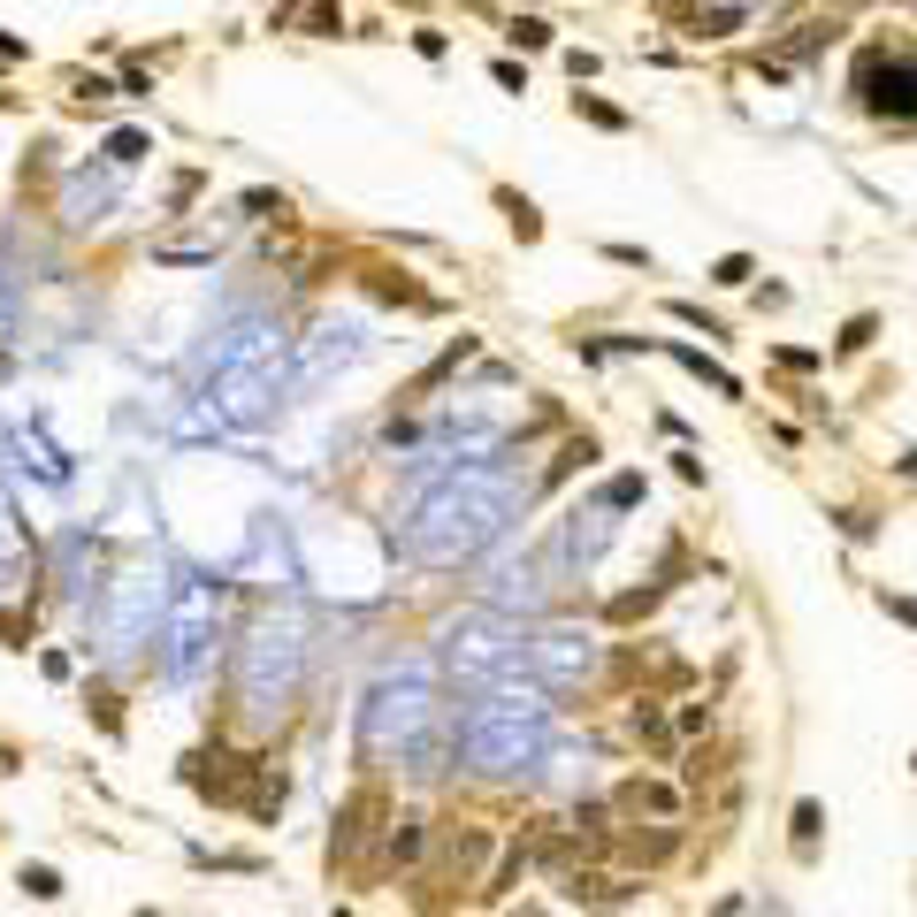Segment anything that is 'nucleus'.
<instances>
[{
    "instance_id": "2f4dec72",
    "label": "nucleus",
    "mask_w": 917,
    "mask_h": 917,
    "mask_svg": "<svg viewBox=\"0 0 917 917\" xmlns=\"http://www.w3.org/2000/svg\"><path fill=\"white\" fill-rule=\"evenodd\" d=\"M597 69H605V62H597V54H582V46H574V54H566V77H574V85H589V77H597Z\"/></svg>"
},
{
    "instance_id": "473e14b6",
    "label": "nucleus",
    "mask_w": 917,
    "mask_h": 917,
    "mask_svg": "<svg viewBox=\"0 0 917 917\" xmlns=\"http://www.w3.org/2000/svg\"><path fill=\"white\" fill-rule=\"evenodd\" d=\"M0 642H8V650H23V642H31V619H15V611H0Z\"/></svg>"
},
{
    "instance_id": "c85d7f7f",
    "label": "nucleus",
    "mask_w": 917,
    "mask_h": 917,
    "mask_svg": "<svg viewBox=\"0 0 917 917\" xmlns=\"http://www.w3.org/2000/svg\"><path fill=\"white\" fill-rule=\"evenodd\" d=\"M665 313H673V321H688V329H704V336H727V321H719V313H704V306H688V299H673Z\"/></svg>"
},
{
    "instance_id": "f8f14e48",
    "label": "nucleus",
    "mask_w": 917,
    "mask_h": 917,
    "mask_svg": "<svg viewBox=\"0 0 917 917\" xmlns=\"http://www.w3.org/2000/svg\"><path fill=\"white\" fill-rule=\"evenodd\" d=\"M681 849V826H619L611 833V857H627V864H665Z\"/></svg>"
},
{
    "instance_id": "20e7f679",
    "label": "nucleus",
    "mask_w": 917,
    "mask_h": 917,
    "mask_svg": "<svg viewBox=\"0 0 917 917\" xmlns=\"http://www.w3.org/2000/svg\"><path fill=\"white\" fill-rule=\"evenodd\" d=\"M857 100H864V115L910 123L917 115V62L910 54H887V46H864L857 54Z\"/></svg>"
},
{
    "instance_id": "9d476101",
    "label": "nucleus",
    "mask_w": 917,
    "mask_h": 917,
    "mask_svg": "<svg viewBox=\"0 0 917 917\" xmlns=\"http://www.w3.org/2000/svg\"><path fill=\"white\" fill-rule=\"evenodd\" d=\"M375 818H390V795H383V787H360V795H352V803L336 810V833H329V857H352V849H360L367 833H383Z\"/></svg>"
},
{
    "instance_id": "dca6fc26",
    "label": "nucleus",
    "mask_w": 917,
    "mask_h": 917,
    "mask_svg": "<svg viewBox=\"0 0 917 917\" xmlns=\"http://www.w3.org/2000/svg\"><path fill=\"white\" fill-rule=\"evenodd\" d=\"M673 360H681L688 375H704V383H711L719 398H742V375H727V367H719L711 352H696V344H673Z\"/></svg>"
},
{
    "instance_id": "9b49d317",
    "label": "nucleus",
    "mask_w": 917,
    "mask_h": 917,
    "mask_svg": "<svg viewBox=\"0 0 917 917\" xmlns=\"http://www.w3.org/2000/svg\"><path fill=\"white\" fill-rule=\"evenodd\" d=\"M429 818L421 810H390V826H383V864H398V872H421L429 864Z\"/></svg>"
},
{
    "instance_id": "f3484780",
    "label": "nucleus",
    "mask_w": 917,
    "mask_h": 917,
    "mask_svg": "<svg viewBox=\"0 0 917 917\" xmlns=\"http://www.w3.org/2000/svg\"><path fill=\"white\" fill-rule=\"evenodd\" d=\"M658 597H665L658 582H642V589H619V597L605 605V619H619V627H634V619H650V611H658Z\"/></svg>"
},
{
    "instance_id": "1a4fd4ad",
    "label": "nucleus",
    "mask_w": 917,
    "mask_h": 917,
    "mask_svg": "<svg viewBox=\"0 0 917 917\" xmlns=\"http://www.w3.org/2000/svg\"><path fill=\"white\" fill-rule=\"evenodd\" d=\"M611 543V512L605 505H574L566 520H559V535H551V559L559 566H597Z\"/></svg>"
},
{
    "instance_id": "aec40b11",
    "label": "nucleus",
    "mask_w": 917,
    "mask_h": 917,
    "mask_svg": "<svg viewBox=\"0 0 917 917\" xmlns=\"http://www.w3.org/2000/svg\"><path fill=\"white\" fill-rule=\"evenodd\" d=\"M574 115L597 123V131H627V108H611V100H597V92H574Z\"/></svg>"
},
{
    "instance_id": "423d86ee",
    "label": "nucleus",
    "mask_w": 917,
    "mask_h": 917,
    "mask_svg": "<svg viewBox=\"0 0 917 917\" xmlns=\"http://www.w3.org/2000/svg\"><path fill=\"white\" fill-rule=\"evenodd\" d=\"M611 810H619V826H681L688 818V787L665 780V772H627L611 787Z\"/></svg>"
},
{
    "instance_id": "ea45409f",
    "label": "nucleus",
    "mask_w": 917,
    "mask_h": 917,
    "mask_svg": "<svg viewBox=\"0 0 917 917\" xmlns=\"http://www.w3.org/2000/svg\"><path fill=\"white\" fill-rule=\"evenodd\" d=\"M15 54H23V38H15V31H0V62H15Z\"/></svg>"
},
{
    "instance_id": "ddd939ff",
    "label": "nucleus",
    "mask_w": 917,
    "mask_h": 917,
    "mask_svg": "<svg viewBox=\"0 0 917 917\" xmlns=\"http://www.w3.org/2000/svg\"><path fill=\"white\" fill-rule=\"evenodd\" d=\"M833 38H841V15H833V8H826V15H795V23L780 31V54H787V62H803V54L833 46Z\"/></svg>"
},
{
    "instance_id": "4be33fe9",
    "label": "nucleus",
    "mask_w": 917,
    "mask_h": 917,
    "mask_svg": "<svg viewBox=\"0 0 917 917\" xmlns=\"http://www.w3.org/2000/svg\"><path fill=\"white\" fill-rule=\"evenodd\" d=\"M872 336H880V313H857V321L833 336V352H841V360H857V352H872Z\"/></svg>"
},
{
    "instance_id": "5701e85b",
    "label": "nucleus",
    "mask_w": 917,
    "mask_h": 917,
    "mask_svg": "<svg viewBox=\"0 0 917 917\" xmlns=\"http://www.w3.org/2000/svg\"><path fill=\"white\" fill-rule=\"evenodd\" d=\"M750 276H758V261H750V253H727V261H711V284H719V291H742Z\"/></svg>"
},
{
    "instance_id": "6e6552de",
    "label": "nucleus",
    "mask_w": 917,
    "mask_h": 917,
    "mask_svg": "<svg viewBox=\"0 0 917 917\" xmlns=\"http://www.w3.org/2000/svg\"><path fill=\"white\" fill-rule=\"evenodd\" d=\"M559 895H566V903H589V910H619V903L642 895V872H611L597 857H582V864L559 872Z\"/></svg>"
},
{
    "instance_id": "7ed1b4c3",
    "label": "nucleus",
    "mask_w": 917,
    "mask_h": 917,
    "mask_svg": "<svg viewBox=\"0 0 917 917\" xmlns=\"http://www.w3.org/2000/svg\"><path fill=\"white\" fill-rule=\"evenodd\" d=\"M528 673H535L543 696H566V688H582V681L605 673V642L582 634V627H543V634L528 642Z\"/></svg>"
},
{
    "instance_id": "bb28decb",
    "label": "nucleus",
    "mask_w": 917,
    "mask_h": 917,
    "mask_svg": "<svg viewBox=\"0 0 917 917\" xmlns=\"http://www.w3.org/2000/svg\"><path fill=\"white\" fill-rule=\"evenodd\" d=\"M634 497H642V474H611V482H605V497H597V505H605V512H627Z\"/></svg>"
},
{
    "instance_id": "412c9836",
    "label": "nucleus",
    "mask_w": 917,
    "mask_h": 917,
    "mask_svg": "<svg viewBox=\"0 0 917 917\" xmlns=\"http://www.w3.org/2000/svg\"><path fill=\"white\" fill-rule=\"evenodd\" d=\"M505 38H512V46H520V54H543V46H551V38H559V31H551V23H543V15H512V31H505Z\"/></svg>"
},
{
    "instance_id": "72a5a7b5",
    "label": "nucleus",
    "mask_w": 917,
    "mask_h": 917,
    "mask_svg": "<svg viewBox=\"0 0 917 917\" xmlns=\"http://www.w3.org/2000/svg\"><path fill=\"white\" fill-rule=\"evenodd\" d=\"M123 92H131V100H146V92H153V77H146V62H123Z\"/></svg>"
},
{
    "instance_id": "6ab92c4d",
    "label": "nucleus",
    "mask_w": 917,
    "mask_h": 917,
    "mask_svg": "<svg viewBox=\"0 0 917 917\" xmlns=\"http://www.w3.org/2000/svg\"><path fill=\"white\" fill-rule=\"evenodd\" d=\"M787 833H795V857H818V833H826V810L803 795L795 803V818H787Z\"/></svg>"
},
{
    "instance_id": "f03ea898",
    "label": "nucleus",
    "mask_w": 917,
    "mask_h": 917,
    "mask_svg": "<svg viewBox=\"0 0 917 917\" xmlns=\"http://www.w3.org/2000/svg\"><path fill=\"white\" fill-rule=\"evenodd\" d=\"M458 750L482 780H512V772H535L551 758V696L543 688H520V696H482L466 719H458Z\"/></svg>"
},
{
    "instance_id": "c9c22d12",
    "label": "nucleus",
    "mask_w": 917,
    "mask_h": 917,
    "mask_svg": "<svg viewBox=\"0 0 917 917\" xmlns=\"http://www.w3.org/2000/svg\"><path fill=\"white\" fill-rule=\"evenodd\" d=\"M199 184H207V176H199V168H184V176H176V184H168V207H184V199H191V191H199Z\"/></svg>"
},
{
    "instance_id": "f257e3e1",
    "label": "nucleus",
    "mask_w": 917,
    "mask_h": 917,
    "mask_svg": "<svg viewBox=\"0 0 917 917\" xmlns=\"http://www.w3.org/2000/svg\"><path fill=\"white\" fill-rule=\"evenodd\" d=\"M528 497V474L512 482L505 466H466L458 482H444L429 505H421V528H413V559L429 566H458L474 551H489L512 520V505Z\"/></svg>"
},
{
    "instance_id": "4468645a",
    "label": "nucleus",
    "mask_w": 917,
    "mask_h": 917,
    "mask_svg": "<svg viewBox=\"0 0 917 917\" xmlns=\"http://www.w3.org/2000/svg\"><path fill=\"white\" fill-rule=\"evenodd\" d=\"M627 734H634V742H650L658 758L673 750V719H665V711H658L650 696H634V704H627Z\"/></svg>"
},
{
    "instance_id": "cd10ccee",
    "label": "nucleus",
    "mask_w": 917,
    "mask_h": 917,
    "mask_svg": "<svg viewBox=\"0 0 917 917\" xmlns=\"http://www.w3.org/2000/svg\"><path fill=\"white\" fill-rule=\"evenodd\" d=\"M245 214H261V222H291V199H284V191H245Z\"/></svg>"
},
{
    "instance_id": "39448f33",
    "label": "nucleus",
    "mask_w": 917,
    "mask_h": 917,
    "mask_svg": "<svg viewBox=\"0 0 917 917\" xmlns=\"http://www.w3.org/2000/svg\"><path fill=\"white\" fill-rule=\"evenodd\" d=\"M512 665H520V634H505L497 619L452 627V673L458 681H512Z\"/></svg>"
},
{
    "instance_id": "0eeeda50",
    "label": "nucleus",
    "mask_w": 917,
    "mask_h": 917,
    "mask_svg": "<svg viewBox=\"0 0 917 917\" xmlns=\"http://www.w3.org/2000/svg\"><path fill=\"white\" fill-rule=\"evenodd\" d=\"M429 849H437V864H444L437 887H482V872H489V857H497V833H489L482 818H452V826L429 833Z\"/></svg>"
},
{
    "instance_id": "58836bf2",
    "label": "nucleus",
    "mask_w": 917,
    "mask_h": 917,
    "mask_svg": "<svg viewBox=\"0 0 917 917\" xmlns=\"http://www.w3.org/2000/svg\"><path fill=\"white\" fill-rule=\"evenodd\" d=\"M880 605L895 611V619H903V627H917V597H880Z\"/></svg>"
},
{
    "instance_id": "4c0bfd02",
    "label": "nucleus",
    "mask_w": 917,
    "mask_h": 917,
    "mask_svg": "<svg viewBox=\"0 0 917 917\" xmlns=\"http://www.w3.org/2000/svg\"><path fill=\"white\" fill-rule=\"evenodd\" d=\"M108 153H115V161H146V139H139V131H123V139H115Z\"/></svg>"
},
{
    "instance_id": "7c9ffc66",
    "label": "nucleus",
    "mask_w": 917,
    "mask_h": 917,
    "mask_svg": "<svg viewBox=\"0 0 917 917\" xmlns=\"http://www.w3.org/2000/svg\"><path fill=\"white\" fill-rule=\"evenodd\" d=\"M92 719H100V727H108V734H123V704H115V696H108V688H100V696H92Z\"/></svg>"
},
{
    "instance_id": "a878e982",
    "label": "nucleus",
    "mask_w": 917,
    "mask_h": 917,
    "mask_svg": "<svg viewBox=\"0 0 917 917\" xmlns=\"http://www.w3.org/2000/svg\"><path fill=\"white\" fill-rule=\"evenodd\" d=\"M375 299H398V306H429V291H421V284H406V276H390V268H383V276H375Z\"/></svg>"
},
{
    "instance_id": "2eb2a0df",
    "label": "nucleus",
    "mask_w": 917,
    "mask_h": 917,
    "mask_svg": "<svg viewBox=\"0 0 917 917\" xmlns=\"http://www.w3.org/2000/svg\"><path fill=\"white\" fill-rule=\"evenodd\" d=\"M497 214L512 222V237H520V245H535V237H543V214H535V199H528V191L497 184Z\"/></svg>"
},
{
    "instance_id": "e433bc0d",
    "label": "nucleus",
    "mask_w": 917,
    "mask_h": 917,
    "mask_svg": "<svg viewBox=\"0 0 917 917\" xmlns=\"http://www.w3.org/2000/svg\"><path fill=\"white\" fill-rule=\"evenodd\" d=\"M780 367H795V375H810V367H818V352H803V344H780Z\"/></svg>"
},
{
    "instance_id": "393cba45",
    "label": "nucleus",
    "mask_w": 917,
    "mask_h": 917,
    "mask_svg": "<svg viewBox=\"0 0 917 917\" xmlns=\"http://www.w3.org/2000/svg\"><path fill=\"white\" fill-rule=\"evenodd\" d=\"M696 734H711V704H681L673 711V742H696Z\"/></svg>"
},
{
    "instance_id": "c756f323",
    "label": "nucleus",
    "mask_w": 917,
    "mask_h": 917,
    "mask_svg": "<svg viewBox=\"0 0 917 917\" xmlns=\"http://www.w3.org/2000/svg\"><path fill=\"white\" fill-rule=\"evenodd\" d=\"M23 887H31L38 903H54V895H62V872H54V864H23Z\"/></svg>"
},
{
    "instance_id": "f704fd0d",
    "label": "nucleus",
    "mask_w": 917,
    "mask_h": 917,
    "mask_svg": "<svg viewBox=\"0 0 917 917\" xmlns=\"http://www.w3.org/2000/svg\"><path fill=\"white\" fill-rule=\"evenodd\" d=\"M489 77H497V85H505V92H528V69H520V62H497V69H489Z\"/></svg>"
},
{
    "instance_id": "a211bd4d",
    "label": "nucleus",
    "mask_w": 917,
    "mask_h": 917,
    "mask_svg": "<svg viewBox=\"0 0 917 917\" xmlns=\"http://www.w3.org/2000/svg\"><path fill=\"white\" fill-rule=\"evenodd\" d=\"M597 437H566V444H559V458H551V466H543V482H566V474H574V466H597Z\"/></svg>"
},
{
    "instance_id": "b1692460",
    "label": "nucleus",
    "mask_w": 917,
    "mask_h": 917,
    "mask_svg": "<svg viewBox=\"0 0 917 917\" xmlns=\"http://www.w3.org/2000/svg\"><path fill=\"white\" fill-rule=\"evenodd\" d=\"M299 23L313 38H336V31H344V8H336V0H313V8H299Z\"/></svg>"
}]
</instances>
